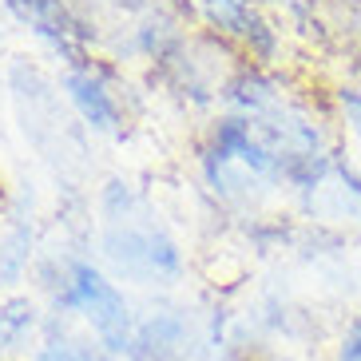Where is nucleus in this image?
Segmentation results:
<instances>
[{
	"label": "nucleus",
	"mask_w": 361,
	"mask_h": 361,
	"mask_svg": "<svg viewBox=\"0 0 361 361\" xmlns=\"http://www.w3.org/2000/svg\"><path fill=\"white\" fill-rule=\"evenodd\" d=\"M60 84L68 92V104L80 111L92 131L99 135H119L123 131V111H119V99L107 84V75L99 72L92 60H80V64H68L64 75H60Z\"/></svg>",
	"instance_id": "obj_5"
},
{
	"label": "nucleus",
	"mask_w": 361,
	"mask_h": 361,
	"mask_svg": "<svg viewBox=\"0 0 361 361\" xmlns=\"http://www.w3.org/2000/svg\"><path fill=\"white\" fill-rule=\"evenodd\" d=\"M32 361H119V357H111V353L104 350V345H92V341H84V338H72V334H56V326L48 329V338H44V345H40V353H36Z\"/></svg>",
	"instance_id": "obj_9"
},
{
	"label": "nucleus",
	"mask_w": 361,
	"mask_h": 361,
	"mask_svg": "<svg viewBox=\"0 0 361 361\" xmlns=\"http://www.w3.org/2000/svg\"><path fill=\"white\" fill-rule=\"evenodd\" d=\"M334 107L341 111L345 128L361 139V92L357 87H338V92H334Z\"/></svg>",
	"instance_id": "obj_11"
},
{
	"label": "nucleus",
	"mask_w": 361,
	"mask_h": 361,
	"mask_svg": "<svg viewBox=\"0 0 361 361\" xmlns=\"http://www.w3.org/2000/svg\"><path fill=\"white\" fill-rule=\"evenodd\" d=\"M338 361H361V314L345 326V338H341Z\"/></svg>",
	"instance_id": "obj_12"
},
{
	"label": "nucleus",
	"mask_w": 361,
	"mask_h": 361,
	"mask_svg": "<svg viewBox=\"0 0 361 361\" xmlns=\"http://www.w3.org/2000/svg\"><path fill=\"white\" fill-rule=\"evenodd\" d=\"M191 353V322L183 310H159L135 326L131 361H187Z\"/></svg>",
	"instance_id": "obj_7"
},
{
	"label": "nucleus",
	"mask_w": 361,
	"mask_h": 361,
	"mask_svg": "<svg viewBox=\"0 0 361 361\" xmlns=\"http://www.w3.org/2000/svg\"><path fill=\"white\" fill-rule=\"evenodd\" d=\"M36 329V310L28 298H8L0 306V357L12 350H20Z\"/></svg>",
	"instance_id": "obj_10"
},
{
	"label": "nucleus",
	"mask_w": 361,
	"mask_h": 361,
	"mask_svg": "<svg viewBox=\"0 0 361 361\" xmlns=\"http://www.w3.org/2000/svg\"><path fill=\"white\" fill-rule=\"evenodd\" d=\"M36 255L32 214H12V226L0 234V286H16Z\"/></svg>",
	"instance_id": "obj_8"
},
{
	"label": "nucleus",
	"mask_w": 361,
	"mask_h": 361,
	"mask_svg": "<svg viewBox=\"0 0 361 361\" xmlns=\"http://www.w3.org/2000/svg\"><path fill=\"white\" fill-rule=\"evenodd\" d=\"M104 214V250L107 270L135 286H175L183 278V250L159 223V214L147 207L143 195L123 179H107L99 191Z\"/></svg>",
	"instance_id": "obj_1"
},
{
	"label": "nucleus",
	"mask_w": 361,
	"mask_h": 361,
	"mask_svg": "<svg viewBox=\"0 0 361 361\" xmlns=\"http://www.w3.org/2000/svg\"><path fill=\"white\" fill-rule=\"evenodd\" d=\"M202 179H207V187L214 191V199L223 202V207H231V211H258V202L270 195V187L274 183H266L262 175H255L250 167H243L238 159H226V155H219V151L202 147Z\"/></svg>",
	"instance_id": "obj_6"
},
{
	"label": "nucleus",
	"mask_w": 361,
	"mask_h": 361,
	"mask_svg": "<svg viewBox=\"0 0 361 361\" xmlns=\"http://www.w3.org/2000/svg\"><path fill=\"white\" fill-rule=\"evenodd\" d=\"M8 211V195H4V187H0V214Z\"/></svg>",
	"instance_id": "obj_13"
},
{
	"label": "nucleus",
	"mask_w": 361,
	"mask_h": 361,
	"mask_svg": "<svg viewBox=\"0 0 361 361\" xmlns=\"http://www.w3.org/2000/svg\"><path fill=\"white\" fill-rule=\"evenodd\" d=\"M250 64L255 60L234 40L219 36L214 28H191L167 52V60L155 64V72L175 96L191 104H219V99H231Z\"/></svg>",
	"instance_id": "obj_2"
},
{
	"label": "nucleus",
	"mask_w": 361,
	"mask_h": 361,
	"mask_svg": "<svg viewBox=\"0 0 361 361\" xmlns=\"http://www.w3.org/2000/svg\"><path fill=\"white\" fill-rule=\"evenodd\" d=\"M298 12L322 52L361 72V0H302Z\"/></svg>",
	"instance_id": "obj_4"
},
{
	"label": "nucleus",
	"mask_w": 361,
	"mask_h": 361,
	"mask_svg": "<svg viewBox=\"0 0 361 361\" xmlns=\"http://www.w3.org/2000/svg\"><path fill=\"white\" fill-rule=\"evenodd\" d=\"M56 314H84L92 322V334L111 357H131L135 345V314H131L123 290L111 278L92 266L87 258H72L64 286L52 294Z\"/></svg>",
	"instance_id": "obj_3"
}]
</instances>
